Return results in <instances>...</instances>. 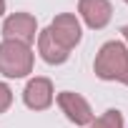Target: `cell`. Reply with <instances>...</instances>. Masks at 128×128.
<instances>
[{
    "instance_id": "obj_1",
    "label": "cell",
    "mask_w": 128,
    "mask_h": 128,
    "mask_svg": "<svg viewBox=\"0 0 128 128\" xmlns=\"http://www.w3.org/2000/svg\"><path fill=\"white\" fill-rule=\"evenodd\" d=\"M96 76L103 80H120L128 86V48L118 40L106 43L96 55Z\"/></svg>"
},
{
    "instance_id": "obj_2",
    "label": "cell",
    "mask_w": 128,
    "mask_h": 128,
    "mask_svg": "<svg viewBox=\"0 0 128 128\" xmlns=\"http://www.w3.org/2000/svg\"><path fill=\"white\" fill-rule=\"evenodd\" d=\"M33 70V50L18 40L0 43V73L8 78H23Z\"/></svg>"
},
{
    "instance_id": "obj_3",
    "label": "cell",
    "mask_w": 128,
    "mask_h": 128,
    "mask_svg": "<svg viewBox=\"0 0 128 128\" xmlns=\"http://www.w3.org/2000/svg\"><path fill=\"white\" fill-rule=\"evenodd\" d=\"M35 33H38V23L33 15L28 13H15L10 15L5 23H3V35L5 40H18V43H25L30 45L35 40Z\"/></svg>"
},
{
    "instance_id": "obj_4",
    "label": "cell",
    "mask_w": 128,
    "mask_h": 128,
    "mask_svg": "<svg viewBox=\"0 0 128 128\" xmlns=\"http://www.w3.org/2000/svg\"><path fill=\"white\" fill-rule=\"evenodd\" d=\"M48 30H50V35L66 48V50H73V48L78 45V40H80V23H78V18L70 15V13L58 15V18L48 25Z\"/></svg>"
},
{
    "instance_id": "obj_5",
    "label": "cell",
    "mask_w": 128,
    "mask_h": 128,
    "mask_svg": "<svg viewBox=\"0 0 128 128\" xmlns=\"http://www.w3.org/2000/svg\"><path fill=\"white\" fill-rule=\"evenodd\" d=\"M58 106H60L63 113L68 116V120H73L76 126H88L93 120V110H90L88 100L83 96H78V93H70V90L60 93L58 96Z\"/></svg>"
},
{
    "instance_id": "obj_6",
    "label": "cell",
    "mask_w": 128,
    "mask_h": 128,
    "mask_svg": "<svg viewBox=\"0 0 128 128\" xmlns=\"http://www.w3.org/2000/svg\"><path fill=\"white\" fill-rule=\"evenodd\" d=\"M78 13L80 18L86 20L88 28L93 30H100L110 23V15H113V8L108 0H80L78 3Z\"/></svg>"
},
{
    "instance_id": "obj_7",
    "label": "cell",
    "mask_w": 128,
    "mask_h": 128,
    "mask_svg": "<svg viewBox=\"0 0 128 128\" xmlns=\"http://www.w3.org/2000/svg\"><path fill=\"white\" fill-rule=\"evenodd\" d=\"M25 106L33 108V110H45L50 103H53V83L48 78H33L28 86H25Z\"/></svg>"
},
{
    "instance_id": "obj_8",
    "label": "cell",
    "mask_w": 128,
    "mask_h": 128,
    "mask_svg": "<svg viewBox=\"0 0 128 128\" xmlns=\"http://www.w3.org/2000/svg\"><path fill=\"white\" fill-rule=\"evenodd\" d=\"M38 50H40L43 60H45V63H50V66H60V63H66V60H68V55H70V50L63 48V45L50 35V30H48V28L38 35Z\"/></svg>"
},
{
    "instance_id": "obj_9",
    "label": "cell",
    "mask_w": 128,
    "mask_h": 128,
    "mask_svg": "<svg viewBox=\"0 0 128 128\" xmlns=\"http://www.w3.org/2000/svg\"><path fill=\"white\" fill-rule=\"evenodd\" d=\"M88 128H123V116L110 108V110H106L98 120H90Z\"/></svg>"
},
{
    "instance_id": "obj_10",
    "label": "cell",
    "mask_w": 128,
    "mask_h": 128,
    "mask_svg": "<svg viewBox=\"0 0 128 128\" xmlns=\"http://www.w3.org/2000/svg\"><path fill=\"white\" fill-rule=\"evenodd\" d=\"M13 103V90L5 86V83H0V113H5Z\"/></svg>"
},
{
    "instance_id": "obj_11",
    "label": "cell",
    "mask_w": 128,
    "mask_h": 128,
    "mask_svg": "<svg viewBox=\"0 0 128 128\" xmlns=\"http://www.w3.org/2000/svg\"><path fill=\"white\" fill-rule=\"evenodd\" d=\"M5 13V0H0V15Z\"/></svg>"
},
{
    "instance_id": "obj_12",
    "label": "cell",
    "mask_w": 128,
    "mask_h": 128,
    "mask_svg": "<svg viewBox=\"0 0 128 128\" xmlns=\"http://www.w3.org/2000/svg\"><path fill=\"white\" fill-rule=\"evenodd\" d=\"M123 38H126V40H128V25H126V28H123Z\"/></svg>"
},
{
    "instance_id": "obj_13",
    "label": "cell",
    "mask_w": 128,
    "mask_h": 128,
    "mask_svg": "<svg viewBox=\"0 0 128 128\" xmlns=\"http://www.w3.org/2000/svg\"><path fill=\"white\" fill-rule=\"evenodd\" d=\"M126 3H128V0H126Z\"/></svg>"
}]
</instances>
